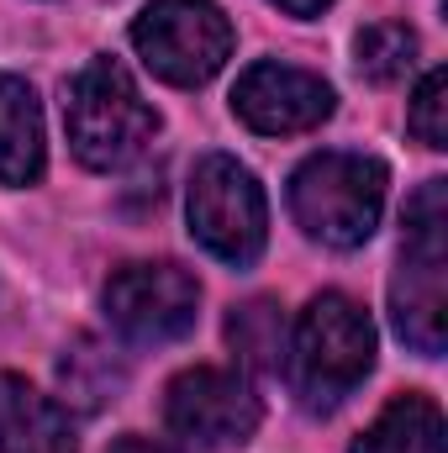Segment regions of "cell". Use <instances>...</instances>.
Segmentation results:
<instances>
[{"instance_id":"cell-1","label":"cell","mask_w":448,"mask_h":453,"mask_svg":"<svg viewBox=\"0 0 448 453\" xmlns=\"http://www.w3.org/2000/svg\"><path fill=\"white\" fill-rule=\"evenodd\" d=\"M369 369H375L369 311L343 290L312 296L306 311L296 317V333L285 338V374L296 401L306 411H333L364 385Z\"/></svg>"},{"instance_id":"cell-2","label":"cell","mask_w":448,"mask_h":453,"mask_svg":"<svg viewBox=\"0 0 448 453\" xmlns=\"http://www.w3.org/2000/svg\"><path fill=\"white\" fill-rule=\"evenodd\" d=\"M390 317L396 333L417 353L438 358L448 342V185L428 180L406 201L401 269L390 280Z\"/></svg>"},{"instance_id":"cell-3","label":"cell","mask_w":448,"mask_h":453,"mask_svg":"<svg viewBox=\"0 0 448 453\" xmlns=\"http://www.w3.org/2000/svg\"><path fill=\"white\" fill-rule=\"evenodd\" d=\"M385 164L369 153L328 148L312 153L290 174V217L301 222L306 237L328 248H359L375 237L380 206H385Z\"/></svg>"},{"instance_id":"cell-4","label":"cell","mask_w":448,"mask_h":453,"mask_svg":"<svg viewBox=\"0 0 448 453\" xmlns=\"http://www.w3.org/2000/svg\"><path fill=\"white\" fill-rule=\"evenodd\" d=\"M64 127H69L74 158L85 169H121V164H132L153 142L158 111L143 101L137 80L116 58H90L69 80Z\"/></svg>"},{"instance_id":"cell-5","label":"cell","mask_w":448,"mask_h":453,"mask_svg":"<svg viewBox=\"0 0 448 453\" xmlns=\"http://www.w3.org/2000/svg\"><path fill=\"white\" fill-rule=\"evenodd\" d=\"M132 48L158 80L196 90L232 58V21L217 0H153L132 21Z\"/></svg>"},{"instance_id":"cell-6","label":"cell","mask_w":448,"mask_h":453,"mask_svg":"<svg viewBox=\"0 0 448 453\" xmlns=\"http://www.w3.org/2000/svg\"><path fill=\"white\" fill-rule=\"evenodd\" d=\"M190 237L222 258L232 269L253 264L264 253V237H269V206H264V190L259 180L227 158V153H212L196 164V180H190Z\"/></svg>"},{"instance_id":"cell-7","label":"cell","mask_w":448,"mask_h":453,"mask_svg":"<svg viewBox=\"0 0 448 453\" xmlns=\"http://www.w3.org/2000/svg\"><path fill=\"white\" fill-rule=\"evenodd\" d=\"M106 317L127 342H174L201 317V285L169 258L121 264L106 285Z\"/></svg>"},{"instance_id":"cell-8","label":"cell","mask_w":448,"mask_h":453,"mask_svg":"<svg viewBox=\"0 0 448 453\" xmlns=\"http://www.w3.org/2000/svg\"><path fill=\"white\" fill-rule=\"evenodd\" d=\"M259 395L243 374L232 369H212V364H196L185 374L169 380L164 390V422L169 433H180L185 443L196 449H232V443H248L253 427H259Z\"/></svg>"},{"instance_id":"cell-9","label":"cell","mask_w":448,"mask_h":453,"mask_svg":"<svg viewBox=\"0 0 448 453\" xmlns=\"http://www.w3.org/2000/svg\"><path fill=\"white\" fill-rule=\"evenodd\" d=\"M333 85L296 64H253L232 90V111L264 137L312 132L333 116Z\"/></svg>"},{"instance_id":"cell-10","label":"cell","mask_w":448,"mask_h":453,"mask_svg":"<svg viewBox=\"0 0 448 453\" xmlns=\"http://www.w3.org/2000/svg\"><path fill=\"white\" fill-rule=\"evenodd\" d=\"M0 453H80L69 406H58L21 374H0Z\"/></svg>"},{"instance_id":"cell-11","label":"cell","mask_w":448,"mask_h":453,"mask_svg":"<svg viewBox=\"0 0 448 453\" xmlns=\"http://www.w3.org/2000/svg\"><path fill=\"white\" fill-rule=\"evenodd\" d=\"M42 180V106L27 80L0 74V185Z\"/></svg>"},{"instance_id":"cell-12","label":"cell","mask_w":448,"mask_h":453,"mask_svg":"<svg viewBox=\"0 0 448 453\" xmlns=\"http://www.w3.org/2000/svg\"><path fill=\"white\" fill-rule=\"evenodd\" d=\"M348 453H444V411L428 395H396Z\"/></svg>"},{"instance_id":"cell-13","label":"cell","mask_w":448,"mask_h":453,"mask_svg":"<svg viewBox=\"0 0 448 453\" xmlns=\"http://www.w3.org/2000/svg\"><path fill=\"white\" fill-rule=\"evenodd\" d=\"M58 385H64V406L101 411L121 395L127 364L101 338H74V348H64V358H58Z\"/></svg>"},{"instance_id":"cell-14","label":"cell","mask_w":448,"mask_h":453,"mask_svg":"<svg viewBox=\"0 0 448 453\" xmlns=\"http://www.w3.org/2000/svg\"><path fill=\"white\" fill-rule=\"evenodd\" d=\"M227 338L237 348V358L259 374H274L285 364V317L274 301H248V306H232L227 317Z\"/></svg>"},{"instance_id":"cell-15","label":"cell","mask_w":448,"mask_h":453,"mask_svg":"<svg viewBox=\"0 0 448 453\" xmlns=\"http://www.w3.org/2000/svg\"><path fill=\"white\" fill-rule=\"evenodd\" d=\"M353 64L369 85H396L417 64V32L406 21H375L353 37Z\"/></svg>"},{"instance_id":"cell-16","label":"cell","mask_w":448,"mask_h":453,"mask_svg":"<svg viewBox=\"0 0 448 453\" xmlns=\"http://www.w3.org/2000/svg\"><path fill=\"white\" fill-rule=\"evenodd\" d=\"M406 127L422 148H448V74L433 69L417 96H412V111H406Z\"/></svg>"},{"instance_id":"cell-17","label":"cell","mask_w":448,"mask_h":453,"mask_svg":"<svg viewBox=\"0 0 448 453\" xmlns=\"http://www.w3.org/2000/svg\"><path fill=\"white\" fill-rule=\"evenodd\" d=\"M106 453H180V449H174V443H153V438H137V433H132V438H116Z\"/></svg>"},{"instance_id":"cell-18","label":"cell","mask_w":448,"mask_h":453,"mask_svg":"<svg viewBox=\"0 0 448 453\" xmlns=\"http://www.w3.org/2000/svg\"><path fill=\"white\" fill-rule=\"evenodd\" d=\"M269 5H280V11H290V16H322L333 0H269Z\"/></svg>"}]
</instances>
